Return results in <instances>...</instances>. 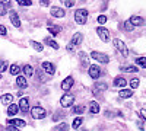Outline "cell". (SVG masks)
I'll return each instance as SVG.
<instances>
[{
  "label": "cell",
  "mask_w": 146,
  "mask_h": 131,
  "mask_svg": "<svg viewBox=\"0 0 146 131\" xmlns=\"http://www.w3.org/2000/svg\"><path fill=\"white\" fill-rule=\"evenodd\" d=\"M41 66H42V70L45 71V73H48V74H54V73H56V67H54L53 63H50V61H44Z\"/></svg>",
  "instance_id": "cell-12"
},
{
  "label": "cell",
  "mask_w": 146,
  "mask_h": 131,
  "mask_svg": "<svg viewBox=\"0 0 146 131\" xmlns=\"http://www.w3.org/2000/svg\"><path fill=\"white\" fill-rule=\"evenodd\" d=\"M31 115L34 120H42V118L47 117V111L42 108V106H34L31 109Z\"/></svg>",
  "instance_id": "cell-3"
},
{
  "label": "cell",
  "mask_w": 146,
  "mask_h": 131,
  "mask_svg": "<svg viewBox=\"0 0 146 131\" xmlns=\"http://www.w3.org/2000/svg\"><path fill=\"white\" fill-rule=\"evenodd\" d=\"M0 79H2V74H0Z\"/></svg>",
  "instance_id": "cell-49"
},
{
  "label": "cell",
  "mask_w": 146,
  "mask_h": 131,
  "mask_svg": "<svg viewBox=\"0 0 146 131\" xmlns=\"http://www.w3.org/2000/svg\"><path fill=\"white\" fill-rule=\"evenodd\" d=\"M9 18H10V22L13 23V26L21 28V19H19V16H18V12H16V10H10Z\"/></svg>",
  "instance_id": "cell-10"
},
{
  "label": "cell",
  "mask_w": 146,
  "mask_h": 131,
  "mask_svg": "<svg viewBox=\"0 0 146 131\" xmlns=\"http://www.w3.org/2000/svg\"><path fill=\"white\" fill-rule=\"evenodd\" d=\"M82 122H83V118H82V117H78V118H75V120H73L72 127H73V128H76V130H79V127L82 125Z\"/></svg>",
  "instance_id": "cell-27"
},
{
  "label": "cell",
  "mask_w": 146,
  "mask_h": 131,
  "mask_svg": "<svg viewBox=\"0 0 146 131\" xmlns=\"http://www.w3.org/2000/svg\"><path fill=\"white\" fill-rule=\"evenodd\" d=\"M130 23H131L133 26H142V25H143V18L135 15V16L130 18Z\"/></svg>",
  "instance_id": "cell-15"
},
{
  "label": "cell",
  "mask_w": 146,
  "mask_h": 131,
  "mask_svg": "<svg viewBox=\"0 0 146 131\" xmlns=\"http://www.w3.org/2000/svg\"><path fill=\"white\" fill-rule=\"evenodd\" d=\"M89 112H91V114H98V112H100V105L92 101V102L89 103Z\"/></svg>",
  "instance_id": "cell-24"
},
{
  "label": "cell",
  "mask_w": 146,
  "mask_h": 131,
  "mask_svg": "<svg viewBox=\"0 0 146 131\" xmlns=\"http://www.w3.org/2000/svg\"><path fill=\"white\" fill-rule=\"evenodd\" d=\"M78 131H88L86 128H82V130H78Z\"/></svg>",
  "instance_id": "cell-48"
},
{
  "label": "cell",
  "mask_w": 146,
  "mask_h": 131,
  "mask_svg": "<svg viewBox=\"0 0 146 131\" xmlns=\"http://www.w3.org/2000/svg\"><path fill=\"white\" fill-rule=\"evenodd\" d=\"M88 73H89V76L92 77V79H98L100 76H101V68H100V66H95V64H92V66H89L88 67Z\"/></svg>",
  "instance_id": "cell-7"
},
{
  "label": "cell",
  "mask_w": 146,
  "mask_h": 131,
  "mask_svg": "<svg viewBox=\"0 0 146 131\" xmlns=\"http://www.w3.org/2000/svg\"><path fill=\"white\" fill-rule=\"evenodd\" d=\"M50 13H51V16H54V18H64L66 12H64V9L58 7V6H53V7L50 9Z\"/></svg>",
  "instance_id": "cell-8"
},
{
  "label": "cell",
  "mask_w": 146,
  "mask_h": 131,
  "mask_svg": "<svg viewBox=\"0 0 146 131\" xmlns=\"http://www.w3.org/2000/svg\"><path fill=\"white\" fill-rule=\"evenodd\" d=\"M113 44H114V47H115V48H117L121 54H123L124 57H127V55H129V50H127V47H126V44H124L123 41H121V39L114 38V39H113Z\"/></svg>",
  "instance_id": "cell-5"
},
{
  "label": "cell",
  "mask_w": 146,
  "mask_h": 131,
  "mask_svg": "<svg viewBox=\"0 0 146 131\" xmlns=\"http://www.w3.org/2000/svg\"><path fill=\"white\" fill-rule=\"evenodd\" d=\"M139 82H140V80L136 79V77L131 79V80H130V88H131V89H137V88H139Z\"/></svg>",
  "instance_id": "cell-33"
},
{
  "label": "cell",
  "mask_w": 146,
  "mask_h": 131,
  "mask_svg": "<svg viewBox=\"0 0 146 131\" xmlns=\"http://www.w3.org/2000/svg\"><path fill=\"white\" fill-rule=\"evenodd\" d=\"M16 2H18L21 6H31V5H32L31 0H16Z\"/></svg>",
  "instance_id": "cell-34"
},
{
  "label": "cell",
  "mask_w": 146,
  "mask_h": 131,
  "mask_svg": "<svg viewBox=\"0 0 146 131\" xmlns=\"http://www.w3.org/2000/svg\"><path fill=\"white\" fill-rule=\"evenodd\" d=\"M136 64L140 66L142 68H146V58L145 57H137L136 58Z\"/></svg>",
  "instance_id": "cell-30"
},
{
  "label": "cell",
  "mask_w": 146,
  "mask_h": 131,
  "mask_svg": "<svg viewBox=\"0 0 146 131\" xmlns=\"http://www.w3.org/2000/svg\"><path fill=\"white\" fill-rule=\"evenodd\" d=\"M16 85L22 89H25L28 88V82H27V77H23V76H18L16 77Z\"/></svg>",
  "instance_id": "cell-21"
},
{
  "label": "cell",
  "mask_w": 146,
  "mask_h": 131,
  "mask_svg": "<svg viewBox=\"0 0 146 131\" xmlns=\"http://www.w3.org/2000/svg\"><path fill=\"white\" fill-rule=\"evenodd\" d=\"M96 34H98L100 38H101L102 41H105V42L110 39V31L105 29L104 26H98V28H96Z\"/></svg>",
  "instance_id": "cell-9"
},
{
  "label": "cell",
  "mask_w": 146,
  "mask_h": 131,
  "mask_svg": "<svg viewBox=\"0 0 146 131\" xmlns=\"http://www.w3.org/2000/svg\"><path fill=\"white\" fill-rule=\"evenodd\" d=\"M60 118H63V114H54L53 115V121H57V120H60Z\"/></svg>",
  "instance_id": "cell-44"
},
{
  "label": "cell",
  "mask_w": 146,
  "mask_h": 131,
  "mask_svg": "<svg viewBox=\"0 0 146 131\" xmlns=\"http://www.w3.org/2000/svg\"><path fill=\"white\" fill-rule=\"evenodd\" d=\"M118 96L121 99H127V98H131L133 96V90L131 89H121L118 92Z\"/></svg>",
  "instance_id": "cell-16"
},
{
  "label": "cell",
  "mask_w": 146,
  "mask_h": 131,
  "mask_svg": "<svg viewBox=\"0 0 146 131\" xmlns=\"http://www.w3.org/2000/svg\"><path fill=\"white\" fill-rule=\"evenodd\" d=\"M91 57L94 58V60L100 61V63H104V64H107L110 61V57L107 54H104V53H100V51H92L91 53Z\"/></svg>",
  "instance_id": "cell-6"
},
{
  "label": "cell",
  "mask_w": 146,
  "mask_h": 131,
  "mask_svg": "<svg viewBox=\"0 0 146 131\" xmlns=\"http://www.w3.org/2000/svg\"><path fill=\"white\" fill-rule=\"evenodd\" d=\"M7 125H12V127H15V128H23L27 125V122L23 121V120H7V122H6Z\"/></svg>",
  "instance_id": "cell-13"
},
{
  "label": "cell",
  "mask_w": 146,
  "mask_h": 131,
  "mask_svg": "<svg viewBox=\"0 0 146 131\" xmlns=\"http://www.w3.org/2000/svg\"><path fill=\"white\" fill-rule=\"evenodd\" d=\"M75 20L79 25H85L88 20V10L86 9H78L75 12Z\"/></svg>",
  "instance_id": "cell-1"
},
{
  "label": "cell",
  "mask_w": 146,
  "mask_h": 131,
  "mask_svg": "<svg viewBox=\"0 0 146 131\" xmlns=\"http://www.w3.org/2000/svg\"><path fill=\"white\" fill-rule=\"evenodd\" d=\"M0 101H2V103H3V105H10L12 102H13V95H10V93H5V95H2Z\"/></svg>",
  "instance_id": "cell-18"
},
{
  "label": "cell",
  "mask_w": 146,
  "mask_h": 131,
  "mask_svg": "<svg viewBox=\"0 0 146 131\" xmlns=\"http://www.w3.org/2000/svg\"><path fill=\"white\" fill-rule=\"evenodd\" d=\"M139 115L143 118V120H146V111H140V112H139Z\"/></svg>",
  "instance_id": "cell-45"
},
{
  "label": "cell",
  "mask_w": 146,
  "mask_h": 131,
  "mask_svg": "<svg viewBox=\"0 0 146 131\" xmlns=\"http://www.w3.org/2000/svg\"><path fill=\"white\" fill-rule=\"evenodd\" d=\"M0 5H3L5 7H10V5H12V0H0Z\"/></svg>",
  "instance_id": "cell-38"
},
{
  "label": "cell",
  "mask_w": 146,
  "mask_h": 131,
  "mask_svg": "<svg viewBox=\"0 0 146 131\" xmlns=\"http://www.w3.org/2000/svg\"><path fill=\"white\" fill-rule=\"evenodd\" d=\"M107 83H102V82H98V83H95V86H94V92L96 93V95H100V92H102V90H107Z\"/></svg>",
  "instance_id": "cell-17"
},
{
  "label": "cell",
  "mask_w": 146,
  "mask_h": 131,
  "mask_svg": "<svg viewBox=\"0 0 146 131\" xmlns=\"http://www.w3.org/2000/svg\"><path fill=\"white\" fill-rule=\"evenodd\" d=\"M82 39H83L82 34H80V32H76L75 35H73L72 41L69 42V45H67V51H73V50H75L79 44H82Z\"/></svg>",
  "instance_id": "cell-2"
},
{
  "label": "cell",
  "mask_w": 146,
  "mask_h": 131,
  "mask_svg": "<svg viewBox=\"0 0 146 131\" xmlns=\"http://www.w3.org/2000/svg\"><path fill=\"white\" fill-rule=\"evenodd\" d=\"M64 5H66L67 7H73V6H75V0H66Z\"/></svg>",
  "instance_id": "cell-40"
},
{
  "label": "cell",
  "mask_w": 146,
  "mask_h": 131,
  "mask_svg": "<svg viewBox=\"0 0 146 131\" xmlns=\"http://www.w3.org/2000/svg\"><path fill=\"white\" fill-rule=\"evenodd\" d=\"M126 85H127V80H126L124 77L118 76V77L114 79V86H115V88H124Z\"/></svg>",
  "instance_id": "cell-19"
},
{
  "label": "cell",
  "mask_w": 146,
  "mask_h": 131,
  "mask_svg": "<svg viewBox=\"0 0 146 131\" xmlns=\"http://www.w3.org/2000/svg\"><path fill=\"white\" fill-rule=\"evenodd\" d=\"M40 5L44 6V7L45 6H50V0H40Z\"/></svg>",
  "instance_id": "cell-43"
},
{
  "label": "cell",
  "mask_w": 146,
  "mask_h": 131,
  "mask_svg": "<svg viewBox=\"0 0 146 131\" xmlns=\"http://www.w3.org/2000/svg\"><path fill=\"white\" fill-rule=\"evenodd\" d=\"M83 111H85V106H83V105L73 106V114H78V115H80V114H83Z\"/></svg>",
  "instance_id": "cell-32"
},
{
  "label": "cell",
  "mask_w": 146,
  "mask_h": 131,
  "mask_svg": "<svg viewBox=\"0 0 146 131\" xmlns=\"http://www.w3.org/2000/svg\"><path fill=\"white\" fill-rule=\"evenodd\" d=\"M9 71H10V74H13V76H19L21 67H19L18 64H12V66L9 67Z\"/></svg>",
  "instance_id": "cell-23"
},
{
  "label": "cell",
  "mask_w": 146,
  "mask_h": 131,
  "mask_svg": "<svg viewBox=\"0 0 146 131\" xmlns=\"http://www.w3.org/2000/svg\"><path fill=\"white\" fill-rule=\"evenodd\" d=\"M6 34H7V29H6V26L0 25V35H2V37H5Z\"/></svg>",
  "instance_id": "cell-39"
},
{
  "label": "cell",
  "mask_w": 146,
  "mask_h": 131,
  "mask_svg": "<svg viewBox=\"0 0 146 131\" xmlns=\"http://www.w3.org/2000/svg\"><path fill=\"white\" fill-rule=\"evenodd\" d=\"M137 127H139L140 130H143V121H142V120H140V121L137 122Z\"/></svg>",
  "instance_id": "cell-47"
},
{
  "label": "cell",
  "mask_w": 146,
  "mask_h": 131,
  "mask_svg": "<svg viewBox=\"0 0 146 131\" xmlns=\"http://www.w3.org/2000/svg\"><path fill=\"white\" fill-rule=\"evenodd\" d=\"M23 73H25V76L31 77V76L34 74V68H32V66H29V64L23 66Z\"/></svg>",
  "instance_id": "cell-26"
},
{
  "label": "cell",
  "mask_w": 146,
  "mask_h": 131,
  "mask_svg": "<svg viewBox=\"0 0 146 131\" xmlns=\"http://www.w3.org/2000/svg\"><path fill=\"white\" fill-rule=\"evenodd\" d=\"M73 102H75V96L70 93H64L62 98H60V105L63 106V108H69V106L73 105Z\"/></svg>",
  "instance_id": "cell-4"
},
{
  "label": "cell",
  "mask_w": 146,
  "mask_h": 131,
  "mask_svg": "<svg viewBox=\"0 0 146 131\" xmlns=\"http://www.w3.org/2000/svg\"><path fill=\"white\" fill-rule=\"evenodd\" d=\"M73 83H75V80H73V77H72V76L66 77V79L62 82V89H63V90H69V89L73 86Z\"/></svg>",
  "instance_id": "cell-14"
},
{
  "label": "cell",
  "mask_w": 146,
  "mask_h": 131,
  "mask_svg": "<svg viewBox=\"0 0 146 131\" xmlns=\"http://www.w3.org/2000/svg\"><path fill=\"white\" fill-rule=\"evenodd\" d=\"M47 29H48V32H50L51 35H58L60 32H62V28L56 26V25H51V23H48V25H47Z\"/></svg>",
  "instance_id": "cell-22"
},
{
  "label": "cell",
  "mask_w": 146,
  "mask_h": 131,
  "mask_svg": "<svg viewBox=\"0 0 146 131\" xmlns=\"http://www.w3.org/2000/svg\"><path fill=\"white\" fill-rule=\"evenodd\" d=\"M7 130H9V131H18V128L12 127V125H7Z\"/></svg>",
  "instance_id": "cell-46"
},
{
  "label": "cell",
  "mask_w": 146,
  "mask_h": 131,
  "mask_svg": "<svg viewBox=\"0 0 146 131\" xmlns=\"http://www.w3.org/2000/svg\"><path fill=\"white\" fill-rule=\"evenodd\" d=\"M5 70H7V63L6 61H0V74H2Z\"/></svg>",
  "instance_id": "cell-37"
},
{
  "label": "cell",
  "mask_w": 146,
  "mask_h": 131,
  "mask_svg": "<svg viewBox=\"0 0 146 131\" xmlns=\"http://www.w3.org/2000/svg\"><path fill=\"white\" fill-rule=\"evenodd\" d=\"M133 28H135V26L130 23V20H126V22H124V29H126V31L130 32V31H133Z\"/></svg>",
  "instance_id": "cell-35"
},
{
  "label": "cell",
  "mask_w": 146,
  "mask_h": 131,
  "mask_svg": "<svg viewBox=\"0 0 146 131\" xmlns=\"http://www.w3.org/2000/svg\"><path fill=\"white\" fill-rule=\"evenodd\" d=\"M121 70L126 71V73H136V71H139V68L136 66H123Z\"/></svg>",
  "instance_id": "cell-25"
},
{
  "label": "cell",
  "mask_w": 146,
  "mask_h": 131,
  "mask_svg": "<svg viewBox=\"0 0 146 131\" xmlns=\"http://www.w3.org/2000/svg\"><path fill=\"white\" fill-rule=\"evenodd\" d=\"M31 45L35 48V51H38V53H41L42 50H44V47H42V44H40V42H35V41H31Z\"/></svg>",
  "instance_id": "cell-31"
},
{
  "label": "cell",
  "mask_w": 146,
  "mask_h": 131,
  "mask_svg": "<svg viewBox=\"0 0 146 131\" xmlns=\"http://www.w3.org/2000/svg\"><path fill=\"white\" fill-rule=\"evenodd\" d=\"M44 41H45V44H47V45H50L51 48H54V50H58V44H57L54 39H51V38H45Z\"/></svg>",
  "instance_id": "cell-28"
},
{
  "label": "cell",
  "mask_w": 146,
  "mask_h": 131,
  "mask_svg": "<svg viewBox=\"0 0 146 131\" xmlns=\"http://www.w3.org/2000/svg\"><path fill=\"white\" fill-rule=\"evenodd\" d=\"M98 22H100V23H105V22H107V16H105V15L98 16Z\"/></svg>",
  "instance_id": "cell-41"
},
{
  "label": "cell",
  "mask_w": 146,
  "mask_h": 131,
  "mask_svg": "<svg viewBox=\"0 0 146 131\" xmlns=\"http://www.w3.org/2000/svg\"><path fill=\"white\" fill-rule=\"evenodd\" d=\"M80 58H82L83 66H88V57H86V54H85V53H80ZM88 67H89V66H88Z\"/></svg>",
  "instance_id": "cell-36"
},
{
  "label": "cell",
  "mask_w": 146,
  "mask_h": 131,
  "mask_svg": "<svg viewBox=\"0 0 146 131\" xmlns=\"http://www.w3.org/2000/svg\"><path fill=\"white\" fill-rule=\"evenodd\" d=\"M18 112H19L18 105H15V103H10V105L7 106V115H9V117H15Z\"/></svg>",
  "instance_id": "cell-20"
},
{
  "label": "cell",
  "mask_w": 146,
  "mask_h": 131,
  "mask_svg": "<svg viewBox=\"0 0 146 131\" xmlns=\"http://www.w3.org/2000/svg\"><path fill=\"white\" fill-rule=\"evenodd\" d=\"M53 131H69V124H66V122H62V124H58Z\"/></svg>",
  "instance_id": "cell-29"
},
{
  "label": "cell",
  "mask_w": 146,
  "mask_h": 131,
  "mask_svg": "<svg viewBox=\"0 0 146 131\" xmlns=\"http://www.w3.org/2000/svg\"><path fill=\"white\" fill-rule=\"evenodd\" d=\"M6 15V7L3 5H0V16H5Z\"/></svg>",
  "instance_id": "cell-42"
},
{
  "label": "cell",
  "mask_w": 146,
  "mask_h": 131,
  "mask_svg": "<svg viewBox=\"0 0 146 131\" xmlns=\"http://www.w3.org/2000/svg\"><path fill=\"white\" fill-rule=\"evenodd\" d=\"M18 108H19V111H22L23 114L28 112V111H29V99H28V98H21Z\"/></svg>",
  "instance_id": "cell-11"
}]
</instances>
